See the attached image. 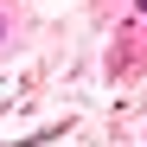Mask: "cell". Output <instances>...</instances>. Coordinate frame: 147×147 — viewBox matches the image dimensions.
Wrapping results in <instances>:
<instances>
[]
</instances>
